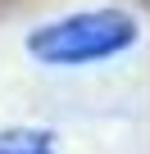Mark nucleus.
Here are the masks:
<instances>
[{
  "mask_svg": "<svg viewBox=\"0 0 150 154\" xmlns=\"http://www.w3.org/2000/svg\"><path fill=\"white\" fill-rule=\"evenodd\" d=\"M132 36H136V27L127 14L100 9V14H73L55 27H41L32 36V50L46 63H91V59L118 54L123 45H132Z\"/></svg>",
  "mask_w": 150,
  "mask_h": 154,
  "instance_id": "f257e3e1",
  "label": "nucleus"
},
{
  "mask_svg": "<svg viewBox=\"0 0 150 154\" xmlns=\"http://www.w3.org/2000/svg\"><path fill=\"white\" fill-rule=\"evenodd\" d=\"M0 154H50L37 136H14V140H5L0 145Z\"/></svg>",
  "mask_w": 150,
  "mask_h": 154,
  "instance_id": "f03ea898",
  "label": "nucleus"
}]
</instances>
